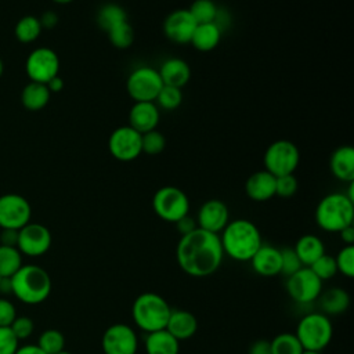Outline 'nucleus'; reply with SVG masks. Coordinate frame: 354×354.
<instances>
[{
	"label": "nucleus",
	"instance_id": "obj_51",
	"mask_svg": "<svg viewBox=\"0 0 354 354\" xmlns=\"http://www.w3.org/2000/svg\"><path fill=\"white\" fill-rule=\"evenodd\" d=\"M15 354H46L37 344H25L17 348Z\"/></svg>",
	"mask_w": 354,
	"mask_h": 354
},
{
	"label": "nucleus",
	"instance_id": "obj_15",
	"mask_svg": "<svg viewBox=\"0 0 354 354\" xmlns=\"http://www.w3.org/2000/svg\"><path fill=\"white\" fill-rule=\"evenodd\" d=\"M50 246L51 232L46 225L39 223H28L21 230H18L17 248L21 254L37 257L44 254Z\"/></svg>",
	"mask_w": 354,
	"mask_h": 354
},
{
	"label": "nucleus",
	"instance_id": "obj_49",
	"mask_svg": "<svg viewBox=\"0 0 354 354\" xmlns=\"http://www.w3.org/2000/svg\"><path fill=\"white\" fill-rule=\"evenodd\" d=\"M339 235H340V239L346 245H353L354 243V227H353V224L347 225L342 231H339Z\"/></svg>",
	"mask_w": 354,
	"mask_h": 354
},
{
	"label": "nucleus",
	"instance_id": "obj_47",
	"mask_svg": "<svg viewBox=\"0 0 354 354\" xmlns=\"http://www.w3.org/2000/svg\"><path fill=\"white\" fill-rule=\"evenodd\" d=\"M17 242H18V230H1L0 245L17 248Z\"/></svg>",
	"mask_w": 354,
	"mask_h": 354
},
{
	"label": "nucleus",
	"instance_id": "obj_54",
	"mask_svg": "<svg viewBox=\"0 0 354 354\" xmlns=\"http://www.w3.org/2000/svg\"><path fill=\"white\" fill-rule=\"evenodd\" d=\"M3 72H4V64H3V61L0 58V77L3 76Z\"/></svg>",
	"mask_w": 354,
	"mask_h": 354
},
{
	"label": "nucleus",
	"instance_id": "obj_28",
	"mask_svg": "<svg viewBox=\"0 0 354 354\" xmlns=\"http://www.w3.org/2000/svg\"><path fill=\"white\" fill-rule=\"evenodd\" d=\"M51 93L43 83L30 82L28 83L21 93V102L29 111H40L50 101Z\"/></svg>",
	"mask_w": 354,
	"mask_h": 354
},
{
	"label": "nucleus",
	"instance_id": "obj_7",
	"mask_svg": "<svg viewBox=\"0 0 354 354\" xmlns=\"http://www.w3.org/2000/svg\"><path fill=\"white\" fill-rule=\"evenodd\" d=\"M152 209L159 218L167 223H177L188 214L189 199L180 188L165 185L153 194Z\"/></svg>",
	"mask_w": 354,
	"mask_h": 354
},
{
	"label": "nucleus",
	"instance_id": "obj_21",
	"mask_svg": "<svg viewBox=\"0 0 354 354\" xmlns=\"http://www.w3.org/2000/svg\"><path fill=\"white\" fill-rule=\"evenodd\" d=\"M330 173L340 181H354V148L351 145L337 147L329 159Z\"/></svg>",
	"mask_w": 354,
	"mask_h": 354
},
{
	"label": "nucleus",
	"instance_id": "obj_5",
	"mask_svg": "<svg viewBox=\"0 0 354 354\" xmlns=\"http://www.w3.org/2000/svg\"><path fill=\"white\" fill-rule=\"evenodd\" d=\"M169 303L158 293L145 292L136 297L131 306L134 324L144 332L151 333L166 328L170 315Z\"/></svg>",
	"mask_w": 354,
	"mask_h": 354
},
{
	"label": "nucleus",
	"instance_id": "obj_33",
	"mask_svg": "<svg viewBox=\"0 0 354 354\" xmlns=\"http://www.w3.org/2000/svg\"><path fill=\"white\" fill-rule=\"evenodd\" d=\"M108 39L111 44L116 48L124 50L129 48L134 41V29L130 25V22L126 19L123 22H119L118 25L112 26L108 32Z\"/></svg>",
	"mask_w": 354,
	"mask_h": 354
},
{
	"label": "nucleus",
	"instance_id": "obj_43",
	"mask_svg": "<svg viewBox=\"0 0 354 354\" xmlns=\"http://www.w3.org/2000/svg\"><path fill=\"white\" fill-rule=\"evenodd\" d=\"M19 340L15 337L10 326H0V354H15Z\"/></svg>",
	"mask_w": 354,
	"mask_h": 354
},
{
	"label": "nucleus",
	"instance_id": "obj_36",
	"mask_svg": "<svg viewBox=\"0 0 354 354\" xmlns=\"http://www.w3.org/2000/svg\"><path fill=\"white\" fill-rule=\"evenodd\" d=\"M155 102L166 109V111H173V109H177L181 102H183V93H181V88L178 87H173V86H166L163 84V87L160 88Z\"/></svg>",
	"mask_w": 354,
	"mask_h": 354
},
{
	"label": "nucleus",
	"instance_id": "obj_6",
	"mask_svg": "<svg viewBox=\"0 0 354 354\" xmlns=\"http://www.w3.org/2000/svg\"><path fill=\"white\" fill-rule=\"evenodd\" d=\"M295 335L304 350L322 351L332 340V322L322 313H310L299 321Z\"/></svg>",
	"mask_w": 354,
	"mask_h": 354
},
{
	"label": "nucleus",
	"instance_id": "obj_18",
	"mask_svg": "<svg viewBox=\"0 0 354 354\" xmlns=\"http://www.w3.org/2000/svg\"><path fill=\"white\" fill-rule=\"evenodd\" d=\"M159 119L160 113L155 102H134L129 111V126L141 134L156 129Z\"/></svg>",
	"mask_w": 354,
	"mask_h": 354
},
{
	"label": "nucleus",
	"instance_id": "obj_46",
	"mask_svg": "<svg viewBox=\"0 0 354 354\" xmlns=\"http://www.w3.org/2000/svg\"><path fill=\"white\" fill-rule=\"evenodd\" d=\"M39 21H40V25L43 29H53L58 24V15H57V12L48 10V11H44L39 17Z\"/></svg>",
	"mask_w": 354,
	"mask_h": 354
},
{
	"label": "nucleus",
	"instance_id": "obj_45",
	"mask_svg": "<svg viewBox=\"0 0 354 354\" xmlns=\"http://www.w3.org/2000/svg\"><path fill=\"white\" fill-rule=\"evenodd\" d=\"M177 225V230L180 231L181 235H185V234H189L192 232L194 230L198 228V224H196V220L192 218L189 214L184 216L183 218H180L177 223H174Z\"/></svg>",
	"mask_w": 354,
	"mask_h": 354
},
{
	"label": "nucleus",
	"instance_id": "obj_34",
	"mask_svg": "<svg viewBox=\"0 0 354 354\" xmlns=\"http://www.w3.org/2000/svg\"><path fill=\"white\" fill-rule=\"evenodd\" d=\"M188 11L191 12L195 22L199 25V24L214 22L218 8L213 0H195L189 6Z\"/></svg>",
	"mask_w": 354,
	"mask_h": 354
},
{
	"label": "nucleus",
	"instance_id": "obj_3",
	"mask_svg": "<svg viewBox=\"0 0 354 354\" xmlns=\"http://www.w3.org/2000/svg\"><path fill=\"white\" fill-rule=\"evenodd\" d=\"M11 293L25 304H40L51 293L48 272L36 264H22L10 278Z\"/></svg>",
	"mask_w": 354,
	"mask_h": 354
},
{
	"label": "nucleus",
	"instance_id": "obj_44",
	"mask_svg": "<svg viewBox=\"0 0 354 354\" xmlns=\"http://www.w3.org/2000/svg\"><path fill=\"white\" fill-rule=\"evenodd\" d=\"M17 317L15 306L8 300L0 297V326H10Z\"/></svg>",
	"mask_w": 354,
	"mask_h": 354
},
{
	"label": "nucleus",
	"instance_id": "obj_17",
	"mask_svg": "<svg viewBox=\"0 0 354 354\" xmlns=\"http://www.w3.org/2000/svg\"><path fill=\"white\" fill-rule=\"evenodd\" d=\"M230 221V213L227 205L220 199H209L198 210L196 224L198 228L205 231L220 234Z\"/></svg>",
	"mask_w": 354,
	"mask_h": 354
},
{
	"label": "nucleus",
	"instance_id": "obj_23",
	"mask_svg": "<svg viewBox=\"0 0 354 354\" xmlns=\"http://www.w3.org/2000/svg\"><path fill=\"white\" fill-rule=\"evenodd\" d=\"M159 76L166 86L183 88L191 77V68L183 58H167L159 68Z\"/></svg>",
	"mask_w": 354,
	"mask_h": 354
},
{
	"label": "nucleus",
	"instance_id": "obj_38",
	"mask_svg": "<svg viewBox=\"0 0 354 354\" xmlns=\"http://www.w3.org/2000/svg\"><path fill=\"white\" fill-rule=\"evenodd\" d=\"M336 268L340 274H343L347 278L354 277V246L353 245H346L343 246L337 256L335 257Z\"/></svg>",
	"mask_w": 354,
	"mask_h": 354
},
{
	"label": "nucleus",
	"instance_id": "obj_29",
	"mask_svg": "<svg viewBox=\"0 0 354 354\" xmlns=\"http://www.w3.org/2000/svg\"><path fill=\"white\" fill-rule=\"evenodd\" d=\"M97 24L98 26L108 32L112 26L118 25L119 22H123L127 19V14H126V10L120 6V4H116V3H108V4H104L98 12H97Z\"/></svg>",
	"mask_w": 354,
	"mask_h": 354
},
{
	"label": "nucleus",
	"instance_id": "obj_27",
	"mask_svg": "<svg viewBox=\"0 0 354 354\" xmlns=\"http://www.w3.org/2000/svg\"><path fill=\"white\" fill-rule=\"evenodd\" d=\"M147 354H178L180 342L166 329L147 333L145 337Z\"/></svg>",
	"mask_w": 354,
	"mask_h": 354
},
{
	"label": "nucleus",
	"instance_id": "obj_13",
	"mask_svg": "<svg viewBox=\"0 0 354 354\" xmlns=\"http://www.w3.org/2000/svg\"><path fill=\"white\" fill-rule=\"evenodd\" d=\"M108 149L111 155L118 160H134L142 152L141 133H138L129 124L116 127L108 138Z\"/></svg>",
	"mask_w": 354,
	"mask_h": 354
},
{
	"label": "nucleus",
	"instance_id": "obj_55",
	"mask_svg": "<svg viewBox=\"0 0 354 354\" xmlns=\"http://www.w3.org/2000/svg\"><path fill=\"white\" fill-rule=\"evenodd\" d=\"M57 354H72V353H69V351H66V350H62V351H59V353H57Z\"/></svg>",
	"mask_w": 354,
	"mask_h": 354
},
{
	"label": "nucleus",
	"instance_id": "obj_14",
	"mask_svg": "<svg viewBox=\"0 0 354 354\" xmlns=\"http://www.w3.org/2000/svg\"><path fill=\"white\" fill-rule=\"evenodd\" d=\"M101 346L104 354H136L138 339L131 326L126 324H113L105 329Z\"/></svg>",
	"mask_w": 354,
	"mask_h": 354
},
{
	"label": "nucleus",
	"instance_id": "obj_42",
	"mask_svg": "<svg viewBox=\"0 0 354 354\" xmlns=\"http://www.w3.org/2000/svg\"><path fill=\"white\" fill-rule=\"evenodd\" d=\"M10 329L12 330V333L15 335V337L18 340H24L28 339L35 329V324L29 317H15V319L12 321V324L10 325Z\"/></svg>",
	"mask_w": 354,
	"mask_h": 354
},
{
	"label": "nucleus",
	"instance_id": "obj_22",
	"mask_svg": "<svg viewBox=\"0 0 354 354\" xmlns=\"http://www.w3.org/2000/svg\"><path fill=\"white\" fill-rule=\"evenodd\" d=\"M171 336L178 342L192 337L198 330V321L195 315L187 310H173L170 311L166 328Z\"/></svg>",
	"mask_w": 354,
	"mask_h": 354
},
{
	"label": "nucleus",
	"instance_id": "obj_11",
	"mask_svg": "<svg viewBox=\"0 0 354 354\" xmlns=\"http://www.w3.org/2000/svg\"><path fill=\"white\" fill-rule=\"evenodd\" d=\"M25 71L30 82L46 84L59 72V58L50 47H37L26 58Z\"/></svg>",
	"mask_w": 354,
	"mask_h": 354
},
{
	"label": "nucleus",
	"instance_id": "obj_48",
	"mask_svg": "<svg viewBox=\"0 0 354 354\" xmlns=\"http://www.w3.org/2000/svg\"><path fill=\"white\" fill-rule=\"evenodd\" d=\"M249 354H271V346L270 340H256L249 347Z\"/></svg>",
	"mask_w": 354,
	"mask_h": 354
},
{
	"label": "nucleus",
	"instance_id": "obj_50",
	"mask_svg": "<svg viewBox=\"0 0 354 354\" xmlns=\"http://www.w3.org/2000/svg\"><path fill=\"white\" fill-rule=\"evenodd\" d=\"M46 86H47V88L50 90V93H59V91L64 88V80H62V77H59V76L57 75V76H54L51 80H48V82L46 83Z\"/></svg>",
	"mask_w": 354,
	"mask_h": 354
},
{
	"label": "nucleus",
	"instance_id": "obj_30",
	"mask_svg": "<svg viewBox=\"0 0 354 354\" xmlns=\"http://www.w3.org/2000/svg\"><path fill=\"white\" fill-rule=\"evenodd\" d=\"M41 30H43V28H41L37 17L25 15L15 24L14 35L18 41L28 44V43L35 41L40 36Z\"/></svg>",
	"mask_w": 354,
	"mask_h": 354
},
{
	"label": "nucleus",
	"instance_id": "obj_32",
	"mask_svg": "<svg viewBox=\"0 0 354 354\" xmlns=\"http://www.w3.org/2000/svg\"><path fill=\"white\" fill-rule=\"evenodd\" d=\"M271 354H301L303 347L295 333L282 332L270 340Z\"/></svg>",
	"mask_w": 354,
	"mask_h": 354
},
{
	"label": "nucleus",
	"instance_id": "obj_53",
	"mask_svg": "<svg viewBox=\"0 0 354 354\" xmlns=\"http://www.w3.org/2000/svg\"><path fill=\"white\" fill-rule=\"evenodd\" d=\"M301 354H321V351H313V350H303Z\"/></svg>",
	"mask_w": 354,
	"mask_h": 354
},
{
	"label": "nucleus",
	"instance_id": "obj_20",
	"mask_svg": "<svg viewBox=\"0 0 354 354\" xmlns=\"http://www.w3.org/2000/svg\"><path fill=\"white\" fill-rule=\"evenodd\" d=\"M246 195L256 202H264L275 196V176L267 170H259L249 176L245 183Z\"/></svg>",
	"mask_w": 354,
	"mask_h": 354
},
{
	"label": "nucleus",
	"instance_id": "obj_41",
	"mask_svg": "<svg viewBox=\"0 0 354 354\" xmlns=\"http://www.w3.org/2000/svg\"><path fill=\"white\" fill-rule=\"evenodd\" d=\"M301 263L297 259L293 248H283L281 249V274L289 277L301 268Z\"/></svg>",
	"mask_w": 354,
	"mask_h": 354
},
{
	"label": "nucleus",
	"instance_id": "obj_10",
	"mask_svg": "<svg viewBox=\"0 0 354 354\" xmlns=\"http://www.w3.org/2000/svg\"><path fill=\"white\" fill-rule=\"evenodd\" d=\"M286 292L299 304H308L318 299L322 292V281L310 267H301L286 279Z\"/></svg>",
	"mask_w": 354,
	"mask_h": 354
},
{
	"label": "nucleus",
	"instance_id": "obj_40",
	"mask_svg": "<svg viewBox=\"0 0 354 354\" xmlns=\"http://www.w3.org/2000/svg\"><path fill=\"white\" fill-rule=\"evenodd\" d=\"M299 183L295 174H283L275 177V195L281 198H290L296 194Z\"/></svg>",
	"mask_w": 354,
	"mask_h": 354
},
{
	"label": "nucleus",
	"instance_id": "obj_1",
	"mask_svg": "<svg viewBox=\"0 0 354 354\" xmlns=\"http://www.w3.org/2000/svg\"><path fill=\"white\" fill-rule=\"evenodd\" d=\"M224 253L218 234L196 228L189 234L181 235L176 259L180 268L196 278L209 277L221 266Z\"/></svg>",
	"mask_w": 354,
	"mask_h": 354
},
{
	"label": "nucleus",
	"instance_id": "obj_19",
	"mask_svg": "<svg viewBox=\"0 0 354 354\" xmlns=\"http://www.w3.org/2000/svg\"><path fill=\"white\" fill-rule=\"evenodd\" d=\"M249 261L253 271L261 277H274L281 274V249L272 245L261 243Z\"/></svg>",
	"mask_w": 354,
	"mask_h": 354
},
{
	"label": "nucleus",
	"instance_id": "obj_2",
	"mask_svg": "<svg viewBox=\"0 0 354 354\" xmlns=\"http://www.w3.org/2000/svg\"><path fill=\"white\" fill-rule=\"evenodd\" d=\"M218 236L223 253L236 261H249L263 243L259 228L245 218L228 221Z\"/></svg>",
	"mask_w": 354,
	"mask_h": 354
},
{
	"label": "nucleus",
	"instance_id": "obj_9",
	"mask_svg": "<svg viewBox=\"0 0 354 354\" xmlns=\"http://www.w3.org/2000/svg\"><path fill=\"white\" fill-rule=\"evenodd\" d=\"M300 162L299 148L288 140H277L264 152L266 170L272 176L293 174Z\"/></svg>",
	"mask_w": 354,
	"mask_h": 354
},
{
	"label": "nucleus",
	"instance_id": "obj_8",
	"mask_svg": "<svg viewBox=\"0 0 354 354\" xmlns=\"http://www.w3.org/2000/svg\"><path fill=\"white\" fill-rule=\"evenodd\" d=\"M163 87L158 69L140 66L130 72L126 80V90L134 102H153Z\"/></svg>",
	"mask_w": 354,
	"mask_h": 354
},
{
	"label": "nucleus",
	"instance_id": "obj_25",
	"mask_svg": "<svg viewBox=\"0 0 354 354\" xmlns=\"http://www.w3.org/2000/svg\"><path fill=\"white\" fill-rule=\"evenodd\" d=\"M321 313L325 315H339L343 314L350 306V296L342 288H330L318 296Z\"/></svg>",
	"mask_w": 354,
	"mask_h": 354
},
{
	"label": "nucleus",
	"instance_id": "obj_4",
	"mask_svg": "<svg viewBox=\"0 0 354 354\" xmlns=\"http://www.w3.org/2000/svg\"><path fill=\"white\" fill-rule=\"evenodd\" d=\"M354 220V202L346 194L332 192L325 195L315 207L317 225L328 232H339L351 225Z\"/></svg>",
	"mask_w": 354,
	"mask_h": 354
},
{
	"label": "nucleus",
	"instance_id": "obj_31",
	"mask_svg": "<svg viewBox=\"0 0 354 354\" xmlns=\"http://www.w3.org/2000/svg\"><path fill=\"white\" fill-rule=\"evenodd\" d=\"M22 267V254L15 246L0 245V277L11 278Z\"/></svg>",
	"mask_w": 354,
	"mask_h": 354
},
{
	"label": "nucleus",
	"instance_id": "obj_39",
	"mask_svg": "<svg viewBox=\"0 0 354 354\" xmlns=\"http://www.w3.org/2000/svg\"><path fill=\"white\" fill-rule=\"evenodd\" d=\"M311 271L321 279H330L332 277L336 275L337 268H336V263H335V257L324 253L319 259H317L311 266H310Z\"/></svg>",
	"mask_w": 354,
	"mask_h": 354
},
{
	"label": "nucleus",
	"instance_id": "obj_52",
	"mask_svg": "<svg viewBox=\"0 0 354 354\" xmlns=\"http://www.w3.org/2000/svg\"><path fill=\"white\" fill-rule=\"evenodd\" d=\"M53 1L57 4H68V3H72L73 0H53Z\"/></svg>",
	"mask_w": 354,
	"mask_h": 354
},
{
	"label": "nucleus",
	"instance_id": "obj_37",
	"mask_svg": "<svg viewBox=\"0 0 354 354\" xmlns=\"http://www.w3.org/2000/svg\"><path fill=\"white\" fill-rule=\"evenodd\" d=\"M166 147L165 136L156 129L141 134V149L148 155H158L163 152Z\"/></svg>",
	"mask_w": 354,
	"mask_h": 354
},
{
	"label": "nucleus",
	"instance_id": "obj_16",
	"mask_svg": "<svg viewBox=\"0 0 354 354\" xmlns=\"http://www.w3.org/2000/svg\"><path fill=\"white\" fill-rule=\"evenodd\" d=\"M196 25L188 8H178L165 18L163 33L173 43L187 44L191 41Z\"/></svg>",
	"mask_w": 354,
	"mask_h": 354
},
{
	"label": "nucleus",
	"instance_id": "obj_26",
	"mask_svg": "<svg viewBox=\"0 0 354 354\" xmlns=\"http://www.w3.org/2000/svg\"><path fill=\"white\" fill-rule=\"evenodd\" d=\"M221 29L214 22L199 24L196 25L189 43L198 51H212L218 46L221 40Z\"/></svg>",
	"mask_w": 354,
	"mask_h": 354
},
{
	"label": "nucleus",
	"instance_id": "obj_12",
	"mask_svg": "<svg viewBox=\"0 0 354 354\" xmlns=\"http://www.w3.org/2000/svg\"><path fill=\"white\" fill-rule=\"evenodd\" d=\"M32 207L28 199L19 194H4L0 196V227L1 230H21L30 223Z\"/></svg>",
	"mask_w": 354,
	"mask_h": 354
},
{
	"label": "nucleus",
	"instance_id": "obj_24",
	"mask_svg": "<svg viewBox=\"0 0 354 354\" xmlns=\"http://www.w3.org/2000/svg\"><path fill=\"white\" fill-rule=\"evenodd\" d=\"M297 259L303 267H310L317 259L325 253V246L321 238L313 234H306L300 236L293 248Z\"/></svg>",
	"mask_w": 354,
	"mask_h": 354
},
{
	"label": "nucleus",
	"instance_id": "obj_35",
	"mask_svg": "<svg viewBox=\"0 0 354 354\" xmlns=\"http://www.w3.org/2000/svg\"><path fill=\"white\" fill-rule=\"evenodd\" d=\"M37 346L46 354H57L64 350L65 337L62 332L58 329H46L44 332L40 333L37 339Z\"/></svg>",
	"mask_w": 354,
	"mask_h": 354
}]
</instances>
